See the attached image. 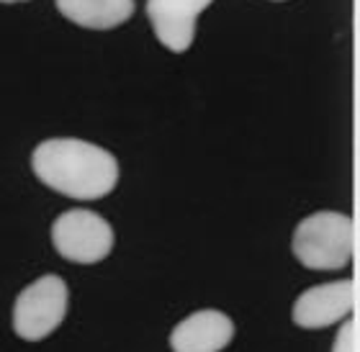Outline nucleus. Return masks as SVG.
Returning <instances> with one entry per match:
<instances>
[{"instance_id":"obj_10","label":"nucleus","mask_w":360,"mask_h":352,"mask_svg":"<svg viewBox=\"0 0 360 352\" xmlns=\"http://www.w3.org/2000/svg\"><path fill=\"white\" fill-rule=\"evenodd\" d=\"M0 3H26V0H0Z\"/></svg>"},{"instance_id":"obj_4","label":"nucleus","mask_w":360,"mask_h":352,"mask_svg":"<svg viewBox=\"0 0 360 352\" xmlns=\"http://www.w3.org/2000/svg\"><path fill=\"white\" fill-rule=\"evenodd\" d=\"M52 245L70 263L93 265L111 255L113 229L96 211L72 209L54 219Z\"/></svg>"},{"instance_id":"obj_3","label":"nucleus","mask_w":360,"mask_h":352,"mask_svg":"<svg viewBox=\"0 0 360 352\" xmlns=\"http://www.w3.org/2000/svg\"><path fill=\"white\" fill-rule=\"evenodd\" d=\"M68 283L60 275H41L26 285L13 306V330L26 342L49 337L68 314Z\"/></svg>"},{"instance_id":"obj_5","label":"nucleus","mask_w":360,"mask_h":352,"mask_svg":"<svg viewBox=\"0 0 360 352\" xmlns=\"http://www.w3.org/2000/svg\"><path fill=\"white\" fill-rule=\"evenodd\" d=\"M355 311V280H332L304 291L293 304V324L301 330H327Z\"/></svg>"},{"instance_id":"obj_2","label":"nucleus","mask_w":360,"mask_h":352,"mask_svg":"<svg viewBox=\"0 0 360 352\" xmlns=\"http://www.w3.org/2000/svg\"><path fill=\"white\" fill-rule=\"evenodd\" d=\"M353 219L338 211H316L299 221L291 249L309 270H340L353 260Z\"/></svg>"},{"instance_id":"obj_9","label":"nucleus","mask_w":360,"mask_h":352,"mask_svg":"<svg viewBox=\"0 0 360 352\" xmlns=\"http://www.w3.org/2000/svg\"><path fill=\"white\" fill-rule=\"evenodd\" d=\"M332 352H358V319L350 316L342 330L338 332L335 337V345H332Z\"/></svg>"},{"instance_id":"obj_1","label":"nucleus","mask_w":360,"mask_h":352,"mask_svg":"<svg viewBox=\"0 0 360 352\" xmlns=\"http://www.w3.org/2000/svg\"><path fill=\"white\" fill-rule=\"evenodd\" d=\"M31 167L46 188L75 198L96 201L119 183V162L111 152L83 139H46L31 155Z\"/></svg>"},{"instance_id":"obj_6","label":"nucleus","mask_w":360,"mask_h":352,"mask_svg":"<svg viewBox=\"0 0 360 352\" xmlns=\"http://www.w3.org/2000/svg\"><path fill=\"white\" fill-rule=\"evenodd\" d=\"M211 3L214 0H147V18L160 44L175 54L188 52L195 37V18Z\"/></svg>"},{"instance_id":"obj_8","label":"nucleus","mask_w":360,"mask_h":352,"mask_svg":"<svg viewBox=\"0 0 360 352\" xmlns=\"http://www.w3.org/2000/svg\"><path fill=\"white\" fill-rule=\"evenodd\" d=\"M54 3L70 23L93 31L116 29L134 15V0H54Z\"/></svg>"},{"instance_id":"obj_7","label":"nucleus","mask_w":360,"mask_h":352,"mask_svg":"<svg viewBox=\"0 0 360 352\" xmlns=\"http://www.w3.org/2000/svg\"><path fill=\"white\" fill-rule=\"evenodd\" d=\"M234 337V322L224 311L201 308L170 332L173 352H221Z\"/></svg>"}]
</instances>
